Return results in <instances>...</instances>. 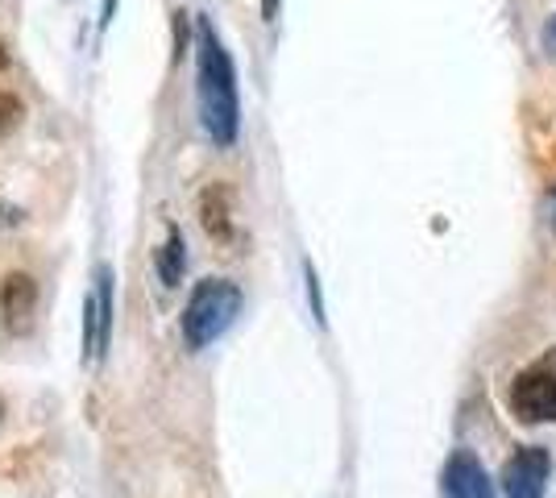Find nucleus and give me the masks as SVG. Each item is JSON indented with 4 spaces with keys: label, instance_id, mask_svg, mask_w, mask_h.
Wrapping results in <instances>:
<instances>
[{
    "label": "nucleus",
    "instance_id": "obj_7",
    "mask_svg": "<svg viewBox=\"0 0 556 498\" xmlns=\"http://www.w3.org/2000/svg\"><path fill=\"white\" fill-rule=\"evenodd\" d=\"M34 311H38V283L25 270H9L0 283V316L9 332H29L34 329Z\"/></svg>",
    "mask_w": 556,
    "mask_h": 498
},
{
    "label": "nucleus",
    "instance_id": "obj_12",
    "mask_svg": "<svg viewBox=\"0 0 556 498\" xmlns=\"http://www.w3.org/2000/svg\"><path fill=\"white\" fill-rule=\"evenodd\" d=\"M262 17H266V22H275V17H278V0H262Z\"/></svg>",
    "mask_w": 556,
    "mask_h": 498
},
{
    "label": "nucleus",
    "instance_id": "obj_4",
    "mask_svg": "<svg viewBox=\"0 0 556 498\" xmlns=\"http://www.w3.org/2000/svg\"><path fill=\"white\" fill-rule=\"evenodd\" d=\"M548 474H553V457H548V449H544V445H523V449H515L507 457L498 486H503V495L507 498H544V490H548Z\"/></svg>",
    "mask_w": 556,
    "mask_h": 498
},
{
    "label": "nucleus",
    "instance_id": "obj_5",
    "mask_svg": "<svg viewBox=\"0 0 556 498\" xmlns=\"http://www.w3.org/2000/svg\"><path fill=\"white\" fill-rule=\"evenodd\" d=\"M109 336H113V270L100 266L92 295L84 304V354H88V361H100Z\"/></svg>",
    "mask_w": 556,
    "mask_h": 498
},
{
    "label": "nucleus",
    "instance_id": "obj_6",
    "mask_svg": "<svg viewBox=\"0 0 556 498\" xmlns=\"http://www.w3.org/2000/svg\"><path fill=\"white\" fill-rule=\"evenodd\" d=\"M441 498H494V482L469 449H453L441 474Z\"/></svg>",
    "mask_w": 556,
    "mask_h": 498
},
{
    "label": "nucleus",
    "instance_id": "obj_14",
    "mask_svg": "<svg viewBox=\"0 0 556 498\" xmlns=\"http://www.w3.org/2000/svg\"><path fill=\"white\" fill-rule=\"evenodd\" d=\"M0 67H9V54H4V47H0Z\"/></svg>",
    "mask_w": 556,
    "mask_h": 498
},
{
    "label": "nucleus",
    "instance_id": "obj_15",
    "mask_svg": "<svg viewBox=\"0 0 556 498\" xmlns=\"http://www.w3.org/2000/svg\"><path fill=\"white\" fill-rule=\"evenodd\" d=\"M0 420H4V399H0Z\"/></svg>",
    "mask_w": 556,
    "mask_h": 498
},
{
    "label": "nucleus",
    "instance_id": "obj_11",
    "mask_svg": "<svg viewBox=\"0 0 556 498\" xmlns=\"http://www.w3.org/2000/svg\"><path fill=\"white\" fill-rule=\"evenodd\" d=\"M307 295H312V311H316V320L325 324V304H320V283H316V270L307 266Z\"/></svg>",
    "mask_w": 556,
    "mask_h": 498
},
{
    "label": "nucleus",
    "instance_id": "obj_13",
    "mask_svg": "<svg viewBox=\"0 0 556 498\" xmlns=\"http://www.w3.org/2000/svg\"><path fill=\"white\" fill-rule=\"evenodd\" d=\"M548 42L556 47V17H553V25H548Z\"/></svg>",
    "mask_w": 556,
    "mask_h": 498
},
{
    "label": "nucleus",
    "instance_id": "obj_9",
    "mask_svg": "<svg viewBox=\"0 0 556 498\" xmlns=\"http://www.w3.org/2000/svg\"><path fill=\"white\" fill-rule=\"evenodd\" d=\"M154 266H159V279H163V286L184 283L187 245H184V233H179V229H170V233H166V241L159 245V254H154Z\"/></svg>",
    "mask_w": 556,
    "mask_h": 498
},
{
    "label": "nucleus",
    "instance_id": "obj_16",
    "mask_svg": "<svg viewBox=\"0 0 556 498\" xmlns=\"http://www.w3.org/2000/svg\"><path fill=\"white\" fill-rule=\"evenodd\" d=\"M0 229H4V208H0Z\"/></svg>",
    "mask_w": 556,
    "mask_h": 498
},
{
    "label": "nucleus",
    "instance_id": "obj_8",
    "mask_svg": "<svg viewBox=\"0 0 556 498\" xmlns=\"http://www.w3.org/2000/svg\"><path fill=\"white\" fill-rule=\"evenodd\" d=\"M200 225L216 245H237V220H232V191L225 183H208L200 195Z\"/></svg>",
    "mask_w": 556,
    "mask_h": 498
},
{
    "label": "nucleus",
    "instance_id": "obj_3",
    "mask_svg": "<svg viewBox=\"0 0 556 498\" xmlns=\"http://www.w3.org/2000/svg\"><path fill=\"white\" fill-rule=\"evenodd\" d=\"M510 411L523 424H556V361L528 366L510 386Z\"/></svg>",
    "mask_w": 556,
    "mask_h": 498
},
{
    "label": "nucleus",
    "instance_id": "obj_2",
    "mask_svg": "<svg viewBox=\"0 0 556 498\" xmlns=\"http://www.w3.org/2000/svg\"><path fill=\"white\" fill-rule=\"evenodd\" d=\"M241 316V286L229 279H204L191 286L184 308V341L187 349H208L216 336L232 329Z\"/></svg>",
    "mask_w": 556,
    "mask_h": 498
},
{
    "label": "nucleus",
    "instance_id": "obj_1",
    "mask_svg": "<svg viewBox=\"0 0 556 498\" xmlns=\"http://www.w3.org/2000/svg\"><path fill=\"white\" fill-rule=\"evenodd\" d=\"M195 79H200V120L216 145L237 142L241 129V100H237V72L225 42L216 38L212 22H200L195 34Z\"/></svg>",
    "mask_w": 556,
    "mask_h": 498
},
{
    "label": "nucleus",
    "instance_id": "obj_10",
    "mask_svg": "<svg viewBox=\"0 0 556 498\" xmlns=\"http://www.w3.org/2000/svg\"><path fill=\"white\" fill-rule=\"evenodd\" d=\"M22 113H25L22 100H17L13 92H4V88H0V133L17 129V125H22Z\"/></svg>",
    "mask_w": 556,
    "mask_h": 498
}]
</instances>
